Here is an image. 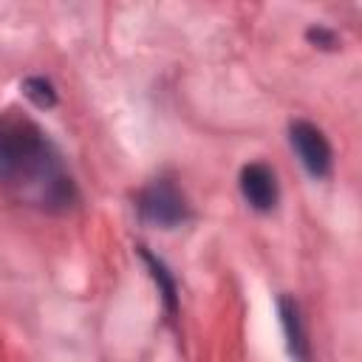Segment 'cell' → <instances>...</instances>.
I'll return each instance as SVG.
<instances>
[{
    "label": "cell",
    "mask_w": 362,
    "mask_h": 362,
    "mask_svg": "<svg viewBox=\"0 0 362 362\" xmlns=\"http://www.w3.org/2000/svg\"><path fill=\"white\" fill-rule=\"evenodd\" d=\"M0 187L14 201L51 215H62L79 201L57 144L14 107L0 113Z\"/></svg>",
    "instance_id": "obj_1"
},
{
    "label": "cell",
    "mask_w": 362,
    "mask_h": 362,
    "mask_svg": "<svg viewBox=\"0 0 362 362\" xmlns=\"http://www.w3.org/2000/svg\"><path fill=\"white\" fill-rule=\"evenodd\" d=\"M136 212L144 223L161 226V229H173L189 218L187 198L170 178L150 181L136 198Z\"/></svg>",
    "instance_id": "obj_2"
},
{
    "label": "cell",
    "mask_w": 362,
    "mask_h": 362,
    "mask_svg": "<svg viewBox=\"0 0 362 362\" xmlns=\"http://www.w3.org/2000/svg\"><path fill=\"white\" fill-rule=\"evenodd\" d=\"M288 141H291V147H294V153H297V158H300V164L305 167L308 175L325 178L331 173L334 153H331V144H328L325 133L317 124H311L305 119L291 122L288 124Z\"/></svg>",
    "instance_id": "obj_3"
},
{
    "label": "cell",
    "mask_w": 362,
    "mask_h": 362,
    "mask_svg": "<svg viewBox=\"0 0 362 362\" xmlns=\"http://www.w3.org/2000/svg\"><path fill=\"white\" fill-rule=\"evenodd\" d=\"M240 195L255 212H272L280 201V187L277 175L269 164L252 161L240 170Z\"/></svg>",
    "instance_id": "obj_4"
},
{
    "label": "cell",
    "mask_w": 362,
    "mask_h": 362,
    "mask_svg": "<svg viewBox=\"0 0 362 362\" xmlns=\"http://www.w3.org/2000/svg\"><path fill=\"white\" fill-rule=\"evenodd\" d=\"M277 314H280V325L286 334V345L294 362H311V339L305 331V317L300 311V303L288 294H283L277 300Z\"/></svg>",
    "instance_id": "obj_5"
},
{
    "label": "cell",
    "mask_w": 362,
    "mask_h": 362,
    "mask_svg": "<svg viewBox=\"0 0 362 362\" xmlns=\"http://www.w3.org/2000/svg\"><path fill=\"white\" fill-rule=\"evenodd\" d=\"M139 257L144 260V266H147L150 277H153V280H156V286H158V294H161V303H164L167 317H170V320H175V314H178V286H175L173 272H170V269L164 266V260H161V257H156L147 246H139Z\"/></svg>",
    "instance_id": "obj_6"
},
{
    "label": "cell",
    "mask_w": 362,
    "mask_h": 362,
    "mask_svg": "<svg viewBox=\"0 0 362 362\" xmlns=\"http://www.w3.org/2000/svg\"><path fill=\"white\" fill-rule=\"evenodd\" d=\"M23 93H25V99H31L42 110L57 105V90L45 76H25L23 79Z\"/></svg>",
    "instance_id": "obj_7"
},
{
    "label": "cell",
    "mask_w": 362,
    "mask_h": 362,
    "mask_svg": "<svg viewBox=\"0 0 362 362\" xmlns=\"http://www.w3.org/2000/svg\"><path fill=\"white\" fill-rule=\"evenodd\" d=\"M305 37H308L311 42H317L320 48H334V42H337L334 31H328V28H322V25H311V28L305 31Z\"/></svg>",
    "instance_id": "obj_8"
}]
</instances>
